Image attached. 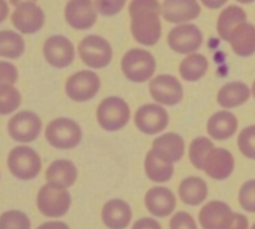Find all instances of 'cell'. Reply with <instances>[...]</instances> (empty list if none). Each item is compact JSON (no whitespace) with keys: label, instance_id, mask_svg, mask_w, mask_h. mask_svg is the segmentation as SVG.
<instances>
[{"label":"cell","instance_id":"6da1fadb","mask_svg":"<svg viewBox=\"0 0 255 229\" xmlns=\"http://www.w3.org/2000/svg\"><path fill=\"white\" fill-rule=\"evenodd\" d=\"M128 14L131 16V32L133 39L144 46H153L162 34V5L158 0H132Z\"/></svg>","mask_w":255,"mask_h":229},{"label":"cell","instance_id":"7a4b0ae2","mask_svg":"<svg viewBox=\"0 0 255 229\" xmlns=\"http://www.w3.org/2000/svg\"><path fill=\"white\" fill-rule=\"evenodd\" d=\"M121 69L125 76L132 82H146L156 71V60L153 55L143 49H131L124 55Z\"/></svg>","mask_w":255,"mask_h":229},{"label":"cell","instance_id":"3957f363","mask_svg":"<svg viewBox=\"0 0 255 229\" xmlns=\"http://www.w3.org/2000/svg\"><path fill=\"white\" fill-rule=\"evenodd\" d=\"M7 168L16 178L29 181L40 173L41 159L35 149L27 146H17L9 152Z\"/></svg>","mask_w":255,"mask_h":229},{"label":"cell","instance_id":"277c9868","mask_svg":"<svg viewBox=\"0 0 255 229\" xmlns=\"http://www.w3.org/2000/svg\"><path fill=\"white\" fill-rule=\"evenodd\" d=\"M96 117L104 129L110 132L119 131L128 122L129 107L127 102L120 97H107L97 106Z\"/></svg>","mask_w":255,"mask_h":229},{"label":"cell","instance_id":"5b68a950","mask_svg":"<svg viewBox=\"0 0 255 229\" xmlns=\"http://www.w3.org/2000/svg\"><path fill=\"white\" fill-rule=\"evenodd\" d=\"M36 204L44 216L57 218L66 214L71 204V197L65 187L47 183L40 188Z\"/></svg>","mask_w":255,"mask_h":229},{"label":"cell","instance_id":"8992f818","mask_svg":"<svg viewBox=\"0 0 255 229\" xmlns=\"http://www.w3.org/2000/svg\"><path fill=\"white\" fill-rule=\"evenodd\" d=\"M45 137L51 146L60 149H70L81 142L82 132L76 122L61 117L47 124Z\"/></svg>","mask_w":255,"mask_h":229},{"label":"cell","instance_id":"52a82bcc","mask_svg":"<svg viewBox=\"0 0 255 229\" xmlns=\"http://www.w3.org/2000/svg\"><path fill=\"white\" fill-rule=\"evenodd\" d=\"M79 55L85 65L92 69L106 67L112 60V47L99 35H89L79 44Z\"/></svg>","mask_w":255,"mask_h":229},{"label":"cell","instance_id":"ba28073f","mask_svg":"<svg viewBox=\"0 0 255 229\" xmlns=\"http://www.w3.org/2000/svg\"><path fill=\"white\" fill-rule=\"evenodd\" d=\"M100 86H101L100 77L95 72L82 70L66 80L65 90L66 95L72 101L85 102L96 96Z\"/></svg>","mask_w":255,"mask_h":229},{"label":"cell","instance_id":"9c48e42d","mask_svg":"<svg viewBox=\"0 0 255 229\" xmlns=\"http://www.w3.org/2000/svg\"><path fill=\"white\" fill-rule=\"evenodd\" d=\"M42 122L37 114L30 111L17 112L7 122L10 137L16 142H32L41 132Z\"/></svg>","mask_w":255,"mask_h":229},{"label":"cell","instance_id":"30bf717a","mask_svg":"<svg viewBox=\"0 0 255 229\" xmlns=\"http://www.w3.org/2000/svg\"><path fill=\"white\" fill-rule=\"evenodd\" d=\"M167 42L174 52L193 54L203 42L201 30L193 24H182L173 27L167 36Z\"/></svg>","mask_w":255,"mask_h":229},{"label":"cell","instance_id":"8fae6325","mask_svg":"<svg viewBox=\"0 0 255 229\" xmlns=\"http://www.w3.org/2000/svg\"><path fill=\"white\" fill-rule=\"evenodd\" d=\"M149 94L159 105L174 106L183 97V87L174 76L159 75L149 82Z\"/></svg>","mask_w":255,"mask_h":229},{"label":"cell","instance_id":"7c38bea8","mask_svg":"<svg viewBox=\"0 0 255 229\" xmlns=\"http://www.w3.org/2000/svg\"><path fill=\"white\" fill-rule=\"evenodd\" d=\"M168 114L162 106L148 104L139 107L134 114V123L141 132L146 134H156L168 126Z\"/></svg>","mask_w":255,"mask_h":229},{"label":"cell","instance_id":"4fadbf2b","mask_svg":"<svg viewBox=\"0 0 255 229\" xmlns=\"http://www.w3.org/2000/svg\"><path fill=\"white\" fill-rule=\"evenodd\" d=\"M96 6L92 0H70L65 6V19L71 27L86 30L97 20Z\"/></svg>","mask_w":255,"mask_h":229},{"label":"cell","instance_id":"5bb4252c","mask_svg":"<svg viewBox=\"0 0 255 229\" xmlns=\"http://www.w3.org/2000/svg\"><path fill=\"white\" fill-rule=\"evenodd\" d=\"M44 56L51 66L67 67L75 59V47L69 39L61 35H54L45 41Z\"/></svg>","mask_w":255,"mask_h":229},{"label":"cell","instance_id":"9a60e30c","mask_svg":"<svg viewBox=\"0 0 255 229\" xmlns=\"http://www.w3.org/2000/svg\"><path fill=\"white\" fill-rule=\"evenodd\" d=\"M11 22L22 34H35L44 25L45 15L36 4H22L12 11Z\"/></svg>","mask_w":255,"mask_h":229},{"label":"cell","instance_id":"2e32d148","mask_svg":"<svg viewBox=\"0 0 255 229\" xmlns=\"http://www.w3.org/2000/svg\"><path fill=\"white\" fill-rule=\"evenodd\" d=\"M233 214L231 207L224 202H209L199 212V223L203 229H226Z\"/></svg>","mask_w":255,"mask_h":229},{"label":"cell","instance_id":"e0dca14e","mask_svg":"<svg viewBox=\"0 0 255 229\" xmlns=\"http://www.w3.org/2000/svg\"><path fill=\"white\" fill-rule=\"evenodd\" d=\"M234 169V158L233 154L226 148H216L214 147L204 159L203 171L207 176L213 179L228 178Z\"/></svg>","mask_w":255,"mask_h":229},{"label":"cell","instance_id":"ac0fdd59","mask_svg":"<svg viewBox=\"0 0 255 229\" xmlns=\"http://www.w3.org/2000/svg\"><path fill=\"white\" fill-rule=\"evenodd\" d=\"M201 14V6L197 0H164L162 15L166 21L179 24L194 20Z\"/></svg>","mask_w":255,"mask_h":229},{"label":"cell","instance_id":"d6986e66","mask_svg":"<svg viewBox=\"0 0 255 229\" xmlns=\"http://www.w3.org/2000/svg\"><path fill=\"white\" fill-rule=\"evenodd\" d=\"M144 204L149 213L159 218H164L176 208V197L171 189L166 187H153L148 189L144 196Z\"/></svg>","mask_w":255,"mask_h":229},{"label":"cell","instance_id":"ffe728a7","mask_svg":"<svg viewBox=\"0 0 255 229\" xmlns=\"http://www.w3.org/2000/svg\"><path fill=\"white\" fill-rule=\"evenodd\" d=\"M152 151L167 163L178 162L184 154V141L177 133H164L157 137L152 143Z\"/></svg>","mask_w":255,"mask_h":229},{"label":"cell","instance_id":"44dd1931","mask_svg":"<svg viewBox=\"0 0 255 229\" xmlns=\"http://www.w3.org/2000/svg\"><path fill=\"white\" fill-rule=\"evenodd\" d=\"M102 222L110 229H125L132 219V211L122 199H111L102 208Z\"/></svg>","mask_w":255,"mask_h":229},{"label":"cell","instance_id":"7402d4cb","mask_svg":"<svg viewBox=\"0 0 255 229\" xmlns=\"http://www.w3.org/2000/svg\"><path fill=\"white\" fill-rule=\"evenodd\" d=\"M238 128V119L232 112L219 111L207 122V132L216 141H224L233 136Z\"/></svg>","mask_w":255,"mask_h":229},{"label":"cell","instance_id":"603a6c76","mask_svg":"<svg viewBox=\"0 0 255 229\" xmlns=\"http://www.w3.org/2000/svg\"><path fill=\"white\" fill-rule=\"evenodd\" d=\"M231 46L238 56H252L255 54V26L249 22L238 25L232 32Z\"/></svg>","mask_w":255,"mask_h":229},{"label":"cell","instance_id":"cb8c5ba5","mask_svg":"<svg viewBox=\"0 0 255 229\" xmlns=\"http://www.w3.org/2000/svg\"><path fill=\"white\" fill-rule=\"evenodd\" d=\"M45 177L47 183L57 184L67 188L76 182L77 169L72 162L66 159H57L47 167Z\"/></svg>","mask_w":255,"mask_h":229},{"label":"cell","instance_id":"d4e9b609","mask_svg":"<svg viewBox=\"0 0 255 229\" xmlns=\"http://www.w3.org/2000/svg\"><path fill=\"white\" fill-rule=\"evenodd\" d=\"M252 91L243 82H229L219 90L217 101L224 109H234L246 104Z\"/></svg>","mask_w":255,"mask_h":229},{"label":"cell","instance_id":"484cf974","mask_svg":"<svg viewBox=\"0 0 255 229\" xmlns=\"http://www.w3.org/2000/svg\"><path fill=\"white\" fill-rule=\"evenodd\" d=\"M243 22H247L246 11L237 5H229L219 14L217 21V32L222 40L229 42L232 32Z\"/></svg>","mask_w":255,"mask_h":229},{"label":"cell","instance_id":"4316f807","mask_svg":"<svg viewBox=\"0 0 255 229\" xmlns=\"http://www.w3.org/2000/svg\"><path fill=\"white\" fill-rule=\"evenodd\" d=\"M178 193L183 203L188 206H198L206 201L208 196V187L204 179L199 177H188L181 182Z\"/></svg>","mask_w":255,"mask_h":229},{"label":"cell","instance_id":"83f0119b","mask_svg":"<svg viewBox=\"0 0 255 229\" xmlns=\"http://www.w3.org/2000/svg\"><path fill=\"white\" fill-rule=\"evenodd\" d=\"M144 171H146L147 177L151 179L152 182H157V183H163V182L169 181L173 176L174 167L173 163H167V162L162 161L156 156L153 151H149L146 154V159H144Z\"/></svg>","mask_w":255,"mask_h":229},{"label":"cell","instance_id":"f1b7e54d","mask_svg":"<svg viewBox=\"0 0 255 229\" xmlns=\"http://www.w3.org/2000/svg\"><path fill=\"white\" fill-rule=\"evenodd\" d=\"M208 70V60L201 54H189L186 59L182 60L179 65V75L183 80L189 82L198 81L206 75Z\"/></svg>","mask_w":255,"mask_h":229},{"label":"cell","instance_id":"f546056e","mask_svg":"<svg viewBox=\"0 0 255 229\" xmlns=\"http://www.w3.org/2000/svg\"><path fill=\"white\" fill-rule=\"evenodd\" d=\"M25 50L24 39L19 34L9 30L0 32V56L17 59Z\"/></svg>","mask_w":255,"mask_h":229},{"label":"cell","instance_id":"4dcf8cb0","mask_svg":"<svg viewBox=\"0 0 255 229\" xmlns=\"http://www.w3.org/2000/svg\"><path fill=\"white\" fill-rule=\"evenodd\" d=\"M214 148V143L207 137H197L189 146V161L197 169L203 171L204 159L207 154Z\"/></svg>","mask_w":255,"mask_h":229},{"label":"cell","instance_id":"1f68e13d","mask_svg":"<svg viewBox=\"0 0 255 229\" xmlns=\"http://www.w3.org/2000/svg\"><path fill=\"white\" fill-rule=\"evenodd\" d=\"M21 104V95L12 85L1 84L0 86V114H9L17 110Z\"/></svg>","mask_w":255,"mask_h":229},{"label":"cell","instance_id":"d6a6232c","mask_svg":"<svg viewBox=\"0 0 255 229\" xmlns=\"http://www.w3.org/2000/svg\"><path fill=\"white\" fill-rule=\"evenodd\" d=\"M30 219L20 211L4 212L0 217V229H30Z\"/></svg>","mask_w":255,"mask_h":229},{"label":"cell","instance_id":"836d02e7","mask_svg":"<svg viewBox=\"0 0 255 229\" xmlns=\"http://www.w3.org/2000/svg\"><path fill=\"white\" fill-rule=\"evenodd\" d=\"M239 151L249 159H255V124L248 126L239 133Z\"/></svg>","mask_w":255,"mask_h":229},{"label":"cell","instance_id":"e575fe53","mask_svg":"<svg viewBox=\"0 0 255 229\" xmlns=\"http://www.w3.org/2000/svg\"><path fill=\"white\" fill-rule=\"evenodd\" d=\"M239 203L242 208L255 213V179L246 182L239 191Z\"/></svg>","mask_w":255,"mask_h":229},{"label":"cell","instance_id":"d590c367","mask_svg":"<svg viewBox=\"0 0 255 229\" xmlns=\"http://www.w3.org/2000/svg\"><path fill=\"white\" fill-rule=\"evenodd\" d=\"M127 0H95L96 10L104 16H114L124 9Z\"/></svg>","mask_w":255,"mask_h":229},{"label":"cell","instance_id":"8d00e7d4","mask_svg":"<svg viewBox=\"0 0 255 229\" xmlns=\"http://www.w3.org/2000/svg\"><path fill=\"white\" fill-rule=\"evenodd\" d=\"M169 229H197L193 217L186 212H178L172 217L169 222Z\"/></svg>","mask_w":255,"mask_h":229},{"label":"cell","instance_id":"74e56055","mask_svg":"<svg viewBox=\"0 0 255 229\" xmlns=\"http://www.w3.org/2000/svg\"><path fill=\"white\" fill-rule=\"evenodd\" d=\"M17 79V70L14 65L6 61L0 62V80L1 84H15Z\"/></svg>","mask_w":255,"mask_h":229},{"label":"cell","instance_id":"f35d334b","mask_svg":"<svg viewBox=\"0 0 255 229\" xmlns=\"http://www.w3.org/2000/svg\"><path fill=\"white\" fill-rule=\"evenodd\" d=\"M248 218L244 214L234 213L231 223H229V226L226 229H248Z\"/></svg>","mask_w":255,"mask_h":229},{"label":"cell","instance_id":"ab89813d","mask_svg":"<svg viewBox=\"0 0 255 229\" xmlns=\"http://www.w3.org/2000/svg\"><path fill=\"white\" fill-rule=\"evenodd\" d=\"M132 229H162L161 224L157 221L151 218H142L138 219L136 223L133 224Z\"/></svg>","mask_w":255,"mask_h":229},{"label":"cell","instance_id":"60d3db41","mask_svg":"<svg viewBox=\"0 0 255 229\" xmlns=\"http://www.w3.org/2000/svg\"><path fill=\"white\" fill-rule=\"evenodd\" d=\"M36 229H70L69 226L64 222H46L37 227Z\"/></svg>","mask_w":255,"mask_h":229},{"label":"cell","instance_id":"b9f144b4","mask_svg":"<svg viewBox=\"0 0 255 229\" xmlns=\"http://www.w3.org/2000/svg\"><path fill=\"white\" fill-rule=\"evenodd\" d=\"M202 4L204 6H207L208 9H219L221 6H223L228 0H201Z\"/></svg>","mask_w":255,"mask_h":229},{"label":"cell","instance_id":"7bdbcfd3","mask_svg":"<svg viewBox=\"0 0 255 229\" xmlns=\"http://www.w3.org/2000/svg\"><path fill=\"white\" fill-rule=\"evenodd\" d=\"M10 4L14 5L15 7L19 6V5H22V4H35V2L37 1V0H9Z\"/></svg>","mask_w":255,"mask_h":229},{"label":"cell","instance_id":"ee69618b","mask_svg":"<svg viewBox=\"0 0 255 229\" xmlns=\"http://www.w3.org/2000/svg\"><path fill=\"white\" fill-rule=\"evenodd\" d=\"M238 2H242V4H249V2H253L255 0H237Z\"/></svg>","mask_w":255,"mask_h":229},{"label":"cell","instance_id":"f6af8a7d","mask_svg":"<svg viewBox=\"0 0 255 229\" xmlns=\"http://www.w3.org/2000/svg\"><path fill=\"white\" fill-rule=\"evenodd\" d=\"M1 5H2V6H4V11H5V7H6V5H5V1H4V0H1ZM5 14H6V12H2L1 20H4V19H5Z\"/></svg>","mask_w":255,"mask_h":229},{"label":"cell","instance_id":"bcb514c9","mask_svg":"<svg viewBox=\"0 0 255 229\" xmlns=\"http://www.w3.org/2000/svg\"><path fill=\"white\" fill-rule=\"evenodd\" d=\"M252 94H253L255 97V81L253 82V86H252Z\"/></svg>","mask_w":255,"mask_h":229},{"label":"cell","instance_id":"7dc6e473","mask_svg":"<svg viewBox=\"0 0 255 229\" xmlns=\"http://www.w3.org/2000/svg\"><path fill=\"white\" fill-rule=\"evenodd\" d=\"M252 229H255V223H254V226H253V227H252Z\"/></svg>","mask_w":255,"mask_h":229}]
</instances>
